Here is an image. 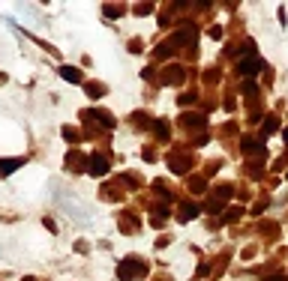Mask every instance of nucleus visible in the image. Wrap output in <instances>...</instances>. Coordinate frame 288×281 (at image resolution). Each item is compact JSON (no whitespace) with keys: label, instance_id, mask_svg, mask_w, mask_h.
Wrapping results in <instances>:
<instances>
[{"label":"nucleus","instance_id":"nucleus-11","mask_svg":"<svg viewBox=\"0 0 288 281\" xmlns=\"http://www.w3.org/2000/svg\"><path fill=\"white\" fill-rule=\"evenodd\" d=\"M189 188H192V191H201V188H204V180H195V183H189Z\"/></svg>","mask_w":288,"mask_h":281},{"label":"nucleus","instance_id":"nucleus-4","mask_svg":"<svg viewBox=\"0 0 288 281\" xmlns=\"http://www.w3.org/2000/svg\"><path fill=\"white\" fill-rule=\"evenodd\" d=\"M60 78H66L69 84H81V69H75V66H60Z\"/></svg>","mask_w":288,"mask_h":281},{"label":"nucleus","instance_id":"nucleus-7","mask_svg":"<svg viewBox=\"0 0 288 281\" xmlns=\"http://www.w3.org/2000/svg\"><path fill=\"white\" fill-rule=\"evenodd\" d=\"M192 216H198V207L195 204H183V207H180V221H189Z\"/></svg>","mask_w":288,"mask_h":281},{"label":"nucleus","instance_id":"nucleus-16","mask_svg":"<svg viewBox=\"0 0 288 281\" xmlns=\"http://www.w3.org/2000/svg\"><path fill=\"white\" fill-rule=\"evenodd\" d=\"M24 281H33V278H24Z\"/></svg>","mask_w":288,"mask_h":281},{"label":"nucleus","instance_id":"nucleus-15","mask_svg":"<svg viewBox=\"0 0 288 281\" xmlns=\"http://www.w3.org/2000/svg\"><path fill=\"white\" fill-rule=\"evenodd\" d=\"M285 144H288V129H285Z\"/></svg>","mask_w":288,"mask_h":281},{"label":"nucleus","instance_id":"nucleus-3","mask_svg":"<svg viewBox=\"0 0 288 281\" xmlns=\"http://www.w3.org/2000/svg\"><path fill=\"white\" fill-rule=\"evenodd\" d=\"M24 165V158H3V162H0V177H9L12 171H18Z\"/></svg>","mask_w":288,"mask_h":281},{"label":"nucleus","instance_id":"nucleus-8","mask_svg":"<svg viewBox=\"0 0 288 281\" xmlns=\"http://www.w3.org/2000/svg\"><path fill=\"white\" fill-rule=\"evenodd\" d=\"M183 126H204V117H195V114H183Z\"/></svg>","mask_w":288,"mask_h":281},{"label":"nucleus","instance_id":"nucleus-12","mask_svg":"<svg viewBox=\"0 0 288 281\" xmlns=\"http://www.w3.org/2000/svg\"><path fill=\"white\" fill-rule=\"evenodd\" d=\"M117 12H120V9H117V6H105V15H108V18H114V15H117Z\"/></svg>","mask_w":288,"mask_h":281},{"label":"nucleus","instance_id":"nucleus-6","mask_svg":"<svg viewBox=\"0 0 288 281\" xmlns=\"http://www.w3.org/2000/svg\"><path fill=\"white\" fill-rule=\"evenodd\" d=\"M276 129H279V117H276V114H270V117L264 120V129H261V132H264V138H267V135H273Z\"/></svg>","mask_w":288,"mask_h":281},{"label":"nucleus","instance_id":"nucleus-13","mask_svg":"<svg viewBox=\"0 0 288 281\" xmlns=\"http://www.w3.org/2000/svg\"><path fill=\"white\" fill-rule=\"evenodd\" d=\"M150 9H153V6H150V3H147V6H138V9H135V12H138V15H150Z\"/></svg>","mask_w":288,"mask_h":281},{"label":"nucleus","instance_id":"nucleus-1","mask_svg":"<svg viewBox=\"0 0 288 281\" xmlns=\"http://www.w3.org/2000/svg\"><path fill=\"white\" fill-rule=\"evenodd\" d=\"M144 272H147V263L138 260V257H126V260H120V266H117V278H120V281H135V278H141Z\"/></svg>","mask_w":288,"mask_h":281},{"label":"nucleus","instance_id":"nucleus-10","mask_svg":"<svg viewBox=\"0 0 288 281\" xmlns=\"http://www.w3.org/2000/svg\"><path fill=\"white\" fill-rule=\"evenodd\" d=\"M243 93H246V96H252V93H255V84L246 81V84H243Z\"/></svg>","mask_w":288,"mask_h":281},{"label":"nucleus","instance_id":"nucleus-14","mask_svg":"<svg viewBox=\"0 0 288 281\" xmlns=\"http://www.w3.org/2000/svg\"><path fill=\"white\" fill-rule=\"evenodd\" d=\"M270 281H285V275H273V278H270Z\"/></svg>","mask_w":288,"mask_h":281},{"label":"nucleus","instance_id":"nucleus-2","mask_svg":"<svg viewBox=\"0 0 288 281\" xmlns=\"http://www.w3.org/2000/svg\"><path fill=\"white\" fill-rule=\"evenodd\" d=\"M87 171H90L93 177H102V174L108 171V158H102V156H90V165H87Z\"/></svg>","mask_w":288,"mask_h":281},{"label":"nucleus","instance_id":"nucleus-9","mask_svg":"<svg viewBox=\"0 0 288 281\" xmlns=\"http://www.w3.org/2000/svg\"><path fill=\"white\" fill-rule=\"evenodd\" d=\"M243 150H249V153H261L264 147H261L258 141H243Z\"/></svg>","mask_w":288,"mask_h":281},{"label":"nucleus","instance_id":"nucleus-5","mask_svg":"<svg viewBox=\"0 0 288 281\" xmlns=\"http://www.w3.org/2000/svg\"><path fill=\"white\" fill-rule=\"evenodd\" d=\"M261 66H264V63H261L258 57H252V60H243V63H240V72H243V75H255Z\"/></svg>","mask_w":288,"mask_h":281}]
</instances>
